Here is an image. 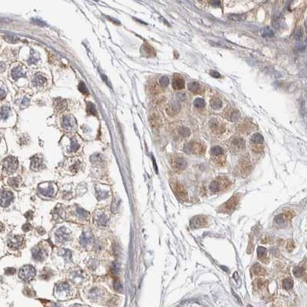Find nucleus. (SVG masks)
<instances>
[{"label":"nucleus","mask_w":307,"mask_h":307,"mask_svg":"<svg viewBox=\"0 0 307 307\" xmlns=\"http://www.w3.org/2000/svg\"><path fill=\"white\" fill-rule=\"evenodd\" d=\"M38 61H39V58L35 57V53L32 54L31 57H30V58L29 59V64H35V63H36Z\"/></svg>","instance_id":"6e6d98bb"},{"label":"nucleus","mask_w":307,"mask_h":307,"mask_svg":"<svg viewBox=\"0 0 307 307\" xmlns=\"http://www.w3.org/2000/svg\"><path fill=\"white\" fill-rule=\"evenodd\" d=\"M254 272L256 275H263L265 273V270L263 268H262L260 265L256 264L254 266Z\"/></svg>","instance_id":"58836bf2"},{"label":"nucleus","mask_w":307,"mask_h":307,"mask_svg":"<svg viewBox=\"0 0 307 307\" xmlns=\"http://www.w3.org/2000/svg\"><path fill=\"white\" fill-rule=\"evenodd\" d=\"M19 182H20V181H19V179L18 177H12V178H10V179L8 181V184H9L11 187H13V188L18 187L19 184Z\"/></svg>","instance_id":"ea45409f"},{"label":"nucleus","mask_w":307,"mask_h":307,"mask_svg":"<svg viewBox=\"0 0 307 307\" xmlns=\"http://www.w3.org/2000/svg\"><path fill=\"white\" fill-rule=\"evenodd\" d=\"M223 148L220 146L213 147L212 149H211V155H212L213 157H220V156H221V155H223Z\"/></svg>","instance_id":"cd10ccee"},{"label":"nucleus","mask_w":307,"mask_h":307,"mask_svg":"<svg viewBox=\"0 0 307 307\" xmlns=\"http://www.w3.org/2000/svg\"><path fill=\"white\" fill-rule=\"evenodd\" d=\"M172 85L175 90H181L184 88V80L182 78H175L174 79Z\"/></svg>","instance_id":"412c9836"},{"label":"nucleus","mask_w":307,"mask_h":307,"mask_svg":"<svg viewBox=\"0 0 307 307\" xmlns=\"http://www.w3.org/2000/svg\"><path fill=\"white\" fill-rule=\"evenodd\" d=\"M48 256L47 250L43 247H36L32 250V256L37 261H43Z\"/></svg>","instance_id":"6e6552de"},{"label":"nucleus","mask_w":307,"mask_h":307,"mask_svg":"<svg viewBox=\"0 0 307 307\" xmlns=\"http://www.w3.org/2000/svg\"><path fill=\"white\" fill-rule=\"evenodd\" d=\"M79 147V143L77 142V141L75 139H72L71 141V145H70V151L72 152H74L78 150Z\"/></svg>","instance_id":"37998d69"},{"label":"nucleus","mask_w":307,"mask_h":307,"mask_svg":"<svg viewBox=\"0 0 307 307\" xmlns=\"http://www.w3.org/2000/svg\"><path fill=\"white\" fill-rule=\"evenodd\" d=\"M205 222L204 219L201 216H199V217H195L194 220H193V224L195 227H199L200 226H203L204 225V223Z\"/></svg>","instance_id":"c9c22d12"},{"label":"nucleus","mask_w":307,"mask_h":307,"mask_svg":"<svg viewBox=\"0 0 307 307\" xmlns=\"http://www.w3.org/2000/svg\"><path fill=\"white\" fill-rule=\"evenodd\" d=\"M34 82H35V85H38V86H41V85H44V84L46 82V79L44 76H42L41 74H37V75L35 76Z\"/></svg>","instance_id":"7c9ffc66"},{"label":"nucleus","mask_w":307,"mask_h":307,"mask_svg":"<svg viewBox=\"0 0 307 307\" xmlns=\"http://www.w3.org/2000/svg\"><path fill=\"white\" fill-rule=\"evenodd\" d=\"M11 75L13 77L14 79H18L19 78H22V77H24L25 75V70L23 69L22 67L21 66H17L15 68H14L12 70L11 72Z\"/></svg>","instance_id":"f3484780"},{"label":"nucleus","mask_w":307,"mask_h":307,"mask_svg":"<svg viewBox=\"0 0 307 307\" xmlns=\"http://www.w3.org/2000/svg\"><path fill=\"white\" fill-rule=\"evenodd\" d=\"M173 167L177 171H181L185 169L187 167V162L183 158L181 157H177L173 161Z\"/></svg>","instance_id":"2eb2a0df"},{"label":"nucleus","mask_w":307,"mask_h":307,"mask_svg":"<svg viewBox=\"0 0 307 307\" xmlns=\"http://www.w3.org/2000/svg\"><path fill=\"white\" fill-rule=\"evenodd\" d=\"M107 216L104 211L100 210L95 215V221L100 226H105L107 223Z\"/></svg>","instance_id":"4468645a"},{"label":"nucleus","mask_w":307,"mask_h":307,"mask_svg":"<svg viewBox=\"0 0 307 307\" xmlns=\"http://www.w3.org/2000/svg\"><path fill=\"white\" fill-rule=\"evenodd\" d=\"M228 18L230 20L234 22H242L247 19L246 14H230L228 15Z\"/></svg>","instance_id":"4be33fe9"},{"label":"nucleus","mask_w":307,"mask_h":307,"mask_svg":"<svg viewBox=\"0 0 307 307\" xmlns=\"http://www.w3.org/2000/svg\"><path fill=\"white\" fill-rule=\"evenodd\" d=\"M3 227H4L3 224H2V223H0V232H2V230H3Z\"/></svg>","instance_id":"338daca9"},{"label":"nucleus","mask_w":307,"mask_h":307,"mask_svg":"<svg viewBox=\"0 0 307 307\" xmlns=\"http://www.w3.org/2000/svg\"><path fill=\"white\" fill-rule=\"evenodd\" d=\"M6 92L3 89H0V100H2L4 98L6 97Z\"/></svg>","instance_id":"052dcab7"},{"label":"nucleus","mask_w":307,"mask_h":307,"mask_svg":"<svg viewBox=\"0 0 307 307\" xmlns=\"http://www.w3.org/2000/svg\"><path fill=\"white\" fill-rule=\"evenodd\" d=\"M194 106L196 107H197V108H201V107H203L204 106L205 102H204V99L198 98H196L194 100Z\"/></svg>","instance_id":"a19ab883"},{"label":"nucleus","mask_w":307,"mask_h":307,"mask_svg":"<svg viewBox=\"0 0 307 307\" xmlns=\"http://www.w3.org/2000/svg\"><path fill=\"white\" fill-rule=\"evenodd\" d=\"M188 88H189L190 91L194 93H196L198 92V91L200 90V85H199L197 82L192 81V82H190L189 85H188Z\"/></svg>","instance_id":"473e14b6"},{"label":"nucleus","mask_w":307,"mask_h":307,"mask_svg":"<svg viewBox=\"0 0 307 307\" xmlns=\"http://www.w3.org/2000/svg\"><path fill=\"white\" fill-rule=\"evenodd\" d=\"M228 185H230L228 180L222 178V177H219L216 180L211 182V183L210 184V190L212 192L216 193V192H220L223 190L226 189Z\"/></svg>","instance_id":"f03ea898"},{"label":"nucleus","mask_w":307,"mask_h":307,"mask_svg":"<svg viewBox=\"0 0 307 307\" xmlns=\"http://www.w3.org/2000/svg\"><path fill=\"white\" fill-rule=\"evenodd\" d=\"M23 243V237L22 236L16 235L13 236L8 240V245L10 247L13 248H19Z\"/></svg>","instance_id":"f8f14e48"},{"label":"nucleus","mask_w":307,"mask_h":307,"mask_svg":"<svg viewBox=\"0 0 307 307\" xmlns=\"http://www.w3.org/2000/svg\"><path fill=\"white\" fill-rule=\"evenodd\" d=\"M238 201H239V197H238V195L233 196L227 202H226L223 205L222 210H223L224 212H229V211H230V210H234L236 206H237V204H238Z\"/></svg>","instance_id":"9d476101"},{"label":"nucleus","mask_w":307,"mask_h":307,"mask_svg":"<svg viewBox=\"0 0 307 307\" xmlns=\"http://www.w3.org/2000/svg\"><path fill=\"white\" fill-rule=\"evenodd\" d=\"M10 108L7 106L0 107V120H6L9 116Z\"/></svg>","instance_id":"5701e85b"},{"label":"nucleus","mask_w":307,"mask_h":307,"mask_svg":"<svg viewBox=\"0 0 307 307\" xmlns=\"http://www.w3.org/2000/svg\"><path fill=\"white\" fill-rule=\"evenodd\" d=\"M177 194L179 195L181 197H185L186 194H185V190L183 189V187L180 185L177 186Z\"/></svg>","instance_id":"de8ad7c7"},{"label":"nucleus","mask_w":307,"mask_h":307,"mask_svg":"<svg viewBox=\"0 0 307 307\" xmlns=\"http://www.w3.org/2000/svg\"><path fill=\"white\" fill-rule=\"evenodd\" d=\"M303 273H304V270L299 266L295 267L294 270H293V273L296 277H301L303 275Z\"/></svg>","instance_id":"49530a36"},{"label":"nucleus","mask_w":307,"mask_h":307,"mask_svg":"<svg viewBox=\"0 0 307 307\" xmlns=\"http://www.w3.org/2000/svg\"><path fill=\"white\" fill-rule=\"evenodd\" d=\"M179 132H180V134L184 137L188 136V135H190V131L188 128H184V127L180 128Z\"/></svg>","instance_id":"3c124183"},{"label":"nucleus","mask_w":307,"mask_h":307,"mask_svg":"<svg viewBox=\"0 0 307 307\" xmlns=\"http://www.w3.org/2000/svg\"><path fill=\"white\" fill-rule=\"evenodd\" d=\"M232 146L237 150H240L244 147V141L241 138H234L232 141Z\"/></svg>","instance_id":"b1692460"},{"label":"nucleus","mask_w":307,"mask_h":307,"mask_svg":"<svg viewBox=\"0 0 307 307\" xmlns=\"http://www.w3.org/2000/svg\"><path fill=\"white\" fill-rule=\"evenodd\" d=\"M4 39L10 43H17L20 41L19 38L15 36V35H5Z\"/></svg>","instance_id":"f704fd0d"},{"label":"nucleus","mask_w":307,"mask_h":307,"mask_svg":"<svg viewBox=\"0 0 307 307\" xmlns=\"http://www.w3.org/2000/svg\"><path fill=\"white\" fill-rule=\"evenodd\" d=\"M210 105H211V107L214 109H219L222 106V101H221V99L214 98L212 101H210Z\"/></svg>","instance_id":"2f4dec72"},{"label":"nucleus","mask_w":307,"mask_h":307,"mask_svg":"<svg viewBox=\"0 0 307 307\" xmlns=\"http://www.w3.org/2000/svg\"><path fill=\"white\" fill-rule=\"evenodd\" d=\"M54 216H55V220H58V221H61L62 219H64L65 217V210H63V208H55V214H54Z\"/></svg>","instance_id":"a878e982"},{"label":"nucleus","mask_w":307,"mask_h":307,"mask_svg":"<svg viewBox=\"0 0 307 307\" xmlns=\"http://www.w3.org/2000/svg\"><path fill=\"white\" fill-rule=\"evenodd\" d=\"M100 290H98V289H95L91 291V294H90V296H91V299H97L99 296H100Z\"/></svg>","instance_id":"8fccbe9b"},{"label":"nucleus","mask_w":307,"mask_h":307,"mask_svg":"<svg viewBox=\"0 0 307 307\" xmlns=\"http://www.w3.org/2000/svg\"><path fill=\"white\" fill-rule=\"evenodd\" d=\"M266 249L264 247H259L257 248V255L258 257L260 258V260H263V258H264V256H266Z\"/></svg>","instance_id":"79ce46f5"},{"label":"nucleus","mask_w":307,"mask_h":307,"mask_svg":"<svg viewBox=\"0 0 307 307\" xmlns=\"http://www.w3.org/2000/svg\"><path fill=\"white\" fill-rule=\"evenodd\" d=\"M210 74L213 77V78H216V79H219V78H221V74H220L218 72H216V71H215V70H210Z\"/></svg>","instance_id":"4d7b16f0"},{"label":"nucleus","mask_w":307,"mask_h":307,"mask_svg":"<svg viewBox=\"0 0 307 307\" xmlns=\"http://www.w3.org/2000/svg\"><path fill=\"white\" fill-rule=\"evenodd\" d=\"M87 111H88V113L89 115H91L96 116L97 115V111H96V107H95V105L93 103L89 101L87 103Z\"/></svg>","instance_id":"c85d7f7f"},{"label":"nucleus","mask_w":307,"mask_h":307,"mask_svg":"<svg viewBox=\"0 0 307 307\" xmlns=\"http://www.w3.org/2000/svg\"><path fill=\"white\" fill-rule=\"evenodd\" d=\"M293 36H294L295 39L297 40H299L301 38H302V36H303V32H302V30H301V29L299 27H298V28H296V29H295L294 33H293Z\"/></svg>","instance_id":"a18cd8bd"},{"label":"nucleus","mask_w":307,"mask_h":307,"mask_svg":"<svg viewBox=\"0 0 307 307\" xmlns=\"http://www.w3.org/2000/svg\"><path fill=\"white\" fill-rule=\"evenodd\" d=\"M106 18H107V19H108V20L111 21V22H113V23H115V24H117V25H119V24H120L119 22L116 20V19H112V18H111V17H107V16H106Z\"/></svg>","instance_id":"e2e57ef3"},{"label":"nucleus","mask_w":307,"mask_h":307,"mask_svg":"<svg viewBox=\"0 0 307 307\" xmlns=\"http://www.w3.org/2000/svg\"><path fill=\"white\" fill-rule=\"evenodd\" d=\"M55 295L56 296L60 299H65L68 298L71 294L70 286L66 282H62L56 286L55 287Z\"/></svg>","instance_id":"39448f33"},{"label":"nucleus","mask_w":307,"mask_h":307,"mask_svg":"<svg viewBox=\"0 0 307 307\" xmlns=\"http://www.w3.org/2000/svg\"><path fill=\"white\" fill-rule=\"evenodd\" d=\"M75 214H76L77 216H78L79 218L81 219V220H85V219L88 217V216H89L88 212L81 208H77L76 210H75Z\"/></svg>","instance_id":"c756f323"},{"label":"nucleus","mask_w":307,"mask_h":307,"mask_svg":"<svg viewBox=\"0 0 307 307\" xmlns=\"http://www.w3.org/2000/svg\"><path fill=\"white\" fill-rule=\"evenodd\" d=\"M58 255L60 256H62L64 258V260L65 261H70L71 258H72V253H71L70 250L65 249H62L61 250L58 251Z\"/></svg>","instance_id":"393cba45"},{"label":"nucleus","mask_w":307,"mask_h":307,"mask_svg":"<svg viewBox=\"0 0 307 307\" xmlns=\"http://www.w3.org/2000/svg\"><path fill=\"white\" fill-rule=\"evenodd\" d=\"M74 121H73L71 116H65L62 120V127L67 131H71L74 128Z\"/></svg>","instance_id":"dca6fc26"},{"label":"nucleus","mask_w":307,"mask_h":307,"mask_svg":"<svg viewBox=\"0 0 307 307\" xmlns=\"http://www.w3.org/2000/svg\"><path fill=\"white\" fill-rule=\"evenodd\" d=\"M282 287L286 289H290L293 287V281L290 279H286L282 282Z\"/></svg>","instance_id":"4c0bfd02"},{"label":"nucleus","mask_w":307,"mask_h":307,"mask_svg":"<svg viewBox=\"0 0 307 307\" xmlns=\"http://www.w3.org/2000/svg\"><path fill=\"white\" fill-rule=\"evenodd\" d=\"M15 273V270L14 268H8V269L6 270V273L7 275H13Z\"/></svg>","instance_id":"13d9d810"},{"label":"nucleus","mask_w":307,"mask_h":307,"mask_svg":"<svg viewBox=\"0 0 307 307\" xmlns=\"http://www.w3.org/2000/svg\"><path fill=\"white\" fill-rule=\"evenodd\" d=\"M42 160L40 157L35 156L32 158L31 163V168L33 171H39L42 167Z\"/></svg>","instance_id":"aec40b11"},{"label":"nucleus","mask_w":307,"mask_h":307,"mask_svg":"<svg viewBox=\"0 0 307 307\" xmlns=\"http://www.w3.org/2000/svg\"><path fill=\"white\" fill-rule=\"evenodd\" d=\"M18 164H19V163H18L17 159L15 157H12V156L7 157L2 161L3 170L8 173H13L14 171H16Z\"/></svg>","instance_id":"20e7f679"},{"label":"nucleus","mask_w":307,"mask_h":307,"mask_svg":"<svg viewBox=\"0 0 307 307\" xmlns=\"http://www.w3.org/2000/svg\"><path fill=\"white\" fill-rule=\"evenodd\" d=\"M240 117V114L239 111H234V112H233L232 113V115H231V117H230V120L232 121V122H237L238 120H239Z\"/></svg>","instance_id":"603ef678"},{"label":"nucleus","mask_w":307,"mask_h":307,"mask_svg":"<svg viewBox=\"0 0 307 307\" xmlns=\"http://www.w3.org/2000/svg\"><path fill=\"white\" fill-rule=\"evenodd\" d=\"M94 1H95V2H98V0H94Z\"/></svg>","instance_id":"774afa93"},{"label":"nucleus","mask_w":307,"mask_h":307,"mask_svg":"<svg viewBox=\"0 0 307 307\" xmlns=\"http://www.w3.org/2000/svg\"><path fill=\"white\" fill-rule=\"evenodd\" d=\"M80 162H79V161H76V162H74V163L72 164V167H71V171H72V172H74V173H76L77 171L79 170V168H80Z\"/></svg>","instance_id":"864d4df0"},{"label":"nucleus","mask_w":307,"mask_h":307,"mask_svg":"<svg viewBox=\"0 0 307 307\" xmlns=\"http://www.w3.org/2000/svg\"><path fill=\"white\" fill-rule=\"evenodd\" d=\"M263 281L261 280H259L257 281V287H259V288H260V287H262V286H263Z\"/></svg>","instance_id":"69168bd1"},{"label":"nucleus","mask_w":307,"mask_h":307,"mask_svg":"<svg viewBox=\"0 0 307 307\" xmlns=\"http://www.w3.org/2000/svg\"><path fill=\"white\" fill-rule=\"evenodd\" d=\"M22 230L25 231V232H27V231L32 230V226L29 224V223H25V224L22 227Z\"/></svg>","instance_id":"bf43d9fd"},{"label":"nucleus","mask_w":307,"mask_h":307,"mask_svg":"<svg viewBox=\"0 0 307 307\" xmlns=\"http://www.w3.org/2000/svg\"><path fill=\"white\" fill-rule=\"evenodd\" d=\"M54 107L57 111H63L67 107V101L62 98H57L54 100Z\"/></svg>","instance_id":"ddd939ff"},{"label":"nucleus","mask_w":307,"mask_h":307,"mask_svg":"<svg viewBox=\"0 0 307 307\" xmlns=\"http://www.w3.org/2000/svg\"><path fill=\"white\" fill-rule=\"evenodd\" d=\"M261 35L263 36V37H273V32L269 28H263L261 29Z\"/></svg>","instance_id":"72a5a7b5"},{"label":"nucleus","mask_w":307,"mask_h":307,"mask_svg":"<svg viewBox=\"0 0 307 307\" xmlns=\"http://www.w3.org/2000/svg\"><path fill=\"white\" fill-rule=\"evenodd\" d=\"M93 243H94V237L91 233L85 232L81 236L80 243L84 247H90L91 246H92Z\"/></svg>","instance_id":"9b49d317"},{"label":"nucleus","mask_w":307,"mask_h":307,"mask_svg":"<svg viewBox=\"0 0 307 307\" xmlns=\"http://www.w3.org/2000/svg\"><path fill=\"white\" fill-rule=\"evenodd\" d=\"M283 24H284V22H283V19H282V15H275L273 18V26L274 27L275 29H280L283 26Z\"/></svg>","instance_id":"6ab92c4d"},{"label":"nucleus","mask_w":307,"mask_h":307,"mask_svg":"<svg viewBox=\"0 0 307 307\" xmlns=\"http://www.w3.org/2000/svg\"><path fill=\"white\" fill-rule=\"evenodd\" d=\"M78 88H79V91H80L82 93L83 95H89V90H88L86 85H85V84L84 82H83V81H81V82L79 83Z\"/></svg>","instance_id":"e433bc0d"},{"label":"nucleus","mask_w":307,"mask_h":307,"mask_svg":"<svg viewBox=\"0 0 307 307\" xmlns=\"http://www.w3.org/2000/svg\"><path fill=\"white\" fill-rule=\"evenodd\" d=\"M13 200V194L8 190H2L0 192V206L6 207Z\"/></svg>","instance_id":"0eeeda50"},{"label":"nucleus","mask_w":307,"mask_h":307,"mask_svg":"<svg viewBox=\"0 0 307 307\" xmlns=\"http://www.w3.org/2000/svg\"><path fill=\"white\" fill-rule=\"evenodd\" d=\"M6 69V65L3 62H0V72H4Z\"/></svg>","instance_id":"0e129e2a"},{"label":"nucleus","mask_w":307,"mask_h":307,"mask_svg":"<svg viewBox=\"0 0 307 307\" xmlns=\"http://www.w3.org/2000/svg\"><path fill=\"white\" fill-rule=\"evenodd\" d=\"M159 83L161 86L166 87L168 84H169V79L167 77H161V79H159Z\"/></svg>","instance_id":"09e8293b"},{"label":"nucleus","mask_w":307,"mask_h":307,"mask_svg":"<svg viewBox=\"0 0 307 307\" xmlns=\"http://www.w3.org/2000/svg\"><path fill=\"white\" fill-rule=\"evenodd\" d=\"M101 78H102V79H103V80L105 81V82H106V84H107V85H109V86H111V85H110L109 81L107 80V78L106 76H105V74H101Z\"/></svg>","instance_id":"680f3d73"},{"label":"nucleus","mask_w":307,"mask_h":307,"mask_svg":"<svg viewBox=\"0 0 307 307\" xmlns=\"http://www.w3.org/2000/svg\"><path fill=\"white\" fill-rule=\"evenodd\" d=\"M141 52L142 53L143 55L146 56V57H150L155 55V50L150 45L148 44H144L141 48Z\"/></svg>","instance_id":"a211bd4d"},{"label":"nucleus","mask_w":307,"mask_h":307,"mask_svg":"<svg viewBox=\"0 0 307 307\" xmlns=\"http://www.w3.org/2000/svg\"><path fill=\"white\" fill-rule=\"evenodd\" d=\"M209 3H210V4L214 7H221V0H209Z\"/></svg>","instance_id":"5fc2aeb1"},{"label":"nucleus","mask_w":307,"mask_h":307,"mask_svg":"<svg viewBox=\"0 0 307 307\" xmlns=\"http://www.w3.org/2000/svg\"><path fill=\"white\" fill-rule=\"evenodd\" d=\"M251 141L254 143V144H261L263 143L264 139L261 134H259V133H256V134H254V135L251 137Z\"/></svg>","instance_id":"bb28decb"},{"label":"nucleus","mask_w":307,"mask_h":307,"mask_svg":"<svg viewBox=\"0 0 307 307\" xmlns=\"http://www.w3.org/2000/svg\"><path fill=\"white\" fill-rule=\"evenodd\" d=\"M184 150H185L186 152L191 153V154H194V155L204 153V149H203L202 145H200V144L196 142H191L186 144Z\"/></svg>","instance_id":"1a4fd4ad"},{"label":"nucleus","mask_w":307,"mask_h":307,"mask_svg":"<svg viewBox=\"0 0 307 307\" xmlns=\"http://www.w3.org/2000/svg\"><path fill=\"white\" fill-rule=\"evenodd\" d=\"M56 240L59 243H65L72 239L70 231L65 227H61L55 233Z\"/></svg>","instance_id":"423d86ee"},{"label":"nucleus","mask_w":307,"mask_h":307,"mask_svg":"<svg viewBox=\"0 0 307 307\" xmlns=\"http://www.w3.org/2000/svg\"><path fill=\"white\" fill-rule=\"evenodd\" d=\"M39 193L44 197H52L55 196L57 192L56 186L53 183H43L39 187Z\"/></svg>","instance_id":"7ed1b4c3"},{"label":"nucleus","mask_w":307,"mask_h":307,"mask_svg":"<svg viewBox=\"0 0 307 307\" xmlns=\"http://www.w3.org/2000/svg\"><path fill=\"white\" fill-rule=\"evenodd\" d=\"M35 269L31 265H25L19 270V277L21 280L24 282H29L32 280L35 276Z\"/></svg>","instance_id":"f257e3e1"},{"label":"nucleus","mask_w":307,"mask_h":307,"mask_svg":"<svg viewBox=\"0 0 307 307\" xmlns=\"http://www.w3.org/2000/svg\"><path fill=\"white\" fill-rule=\"evenodd\" d=\"M107 195H108V193L107 191H105V190H97V197L98 198L99 200L107 197Z\"/></svg>","instance_id":"c03bdc74"}]
</instances>
